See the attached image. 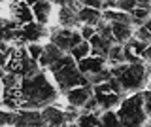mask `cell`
Masks as SVG:
<instances>
[{"instance_id": "1", "label": "cell", "mask_w": 151, "mask_h": 127, "mask_svg": "<svg viewBox=\"0 0 151 127\" xmlns=\"http://www.w3.org/2000/svg\"><path fill=\"white\" fill-rule=\"evenodd\" d=\"M59 97V91L51 86L44 72H38L30 78L21 80V108H45L53 105Z\"/></svg>"}, {"instance_id": "2", "label": "cell", "mask_w": 151, "mask_h": 127, "mask_svg": "<svg viewBox=\"0 0 151 127\" xmlns=\"http://www.w3.org/2000/svg\"><path fill=\"white\" fill-rule=\"evenodd\" d=\"M49 70L53 72L55 82H57V86H59V89L63 93L70 91L72 87L87 86L89 83L87 74H83L81 70H79V67L76 65V59L72 55H63L60 59H57L49 67Z\"/></svg>"}, {"instance_id": "3", "label": "cell", "mask_w": 151, "mask_h": 127, "mask_svg": "<svg viewBox=\"0 0 151 127\" xmlns=\"http://www.w3.org/2000/svg\"><path fill=\"white\" fill-rule=\"evenodd\" d=\"M117 116L121 120V125H125V127L144 125L145 118H149L144 106V93L136 91L132 97L123 99L119 105V110H117Z\"/></svg>"}, {"instance_id": "4", "label": "cell", "mask_w": 151, "mask_h": 127, "mask_svg": "<svg viewBox=\"0 0 151 127\" xmlns=\"http://www.w3.org/2000/svg\"><path fill=\"white\" fill-rule=\"evenodd\" d=\"M119 80L123 87H125V91H132V93L142 91L149 82V68L144 65V61L142 63H129L125 74Z\"/></svg>"}, {"instance_id": "5", "label": "cell", "mask_w": 151, "mask_h": 127, "mask_svg": "<svg viewBox=\"0 0 151 127\" xmlns=\"http://www.w3.org/2000/svg\"><path fill=\"white\" fill-rule=\"evenodd\" d=\"M49 40L53 42V44H57L63 51H72L76 46L79 44V42H83V36H81V32H78V30H72V29H68V27H53L49 32Z\"/></svg>"}, {"instance_id": "6", "label": "cell", "mask_w": 151, "mask_h": 127, "mask_svg": "<svg viewBox=\"0 0 151 127\" xmlns=\"http://www.w3.org/2000/svg\"><path fill=\"white\" fill-rule=\"evenodd\" d=\"M15 125H19V127H40V125H45V120H44V114L38 112L36 108H21V110H17Z\"/></svg>"}, {"instance_id": "7", "label": "cell", "mask_w": 151, "mask_h": 127, "mask_svg": "<svg viewBox=\"0 0 151 127\" xmlns=\"http://www.w3.org/2000/svg\"><path fill=\"white\" fill-rule=\"evenodd\" d=\"M93 95H94V86H93V83L78 86V87H72L70 91H66L68 105H74V106H78V108L85 106V102H87Z\"/></svg>"}, {"instance_id": "8", "label": "cell", "mask_w": 151, "mask_h": 127, "mask_svg": "<svg viewBox=\"0 0 151 127\" xmlns=\"http://www.w3.org/2000/svg\"><path fill=\"white\" fill-rule=\"evenodd\" d=\"M9 10H12L13 19H15L17 23H21V25H27V23H30V21H36L34 19V12H32V6H28L25 0H13L12 6H9Z\"/></svg>"}, {"instance_id": "9", "label": "cell", "mask_w": 151, "mask_h": 127, "mask_svg": "<svg viewBox=\"0 0 151 127\" xmlns=\"http://www.w3.org/2000/svg\"><path fill=\"white\" fill-rule=\"evenodd\" d=\"M78 67L83 74H93V72H100L106 68V57L100 55H91V57H83L81 61H78Z\"/></svg>"}, {"instance_id": "10", "label": "cell", "mask_w": 151, "mask_h": 127, "mask_svg": "<svg viewBox=\"0 0 151 127\" xmlns=\"http://www.w3.org/2000/svg\"><path fill=\"white\" fill-rule=\"evenodd\" d=\"M21 30H23V38H25L28 44H30V42H38V40H42V38L47 36V29L38 21H30V23H27V25H23Z\"/></svg>"}, {"instance_id": "11", "label": "cell", "mask_w": 151, "mask_h": 127, "mask_svg": "<svg viewBox=\"0 0 151 127\" xmlns=\"http://www.w3.org/2000/svg\"><path fill=\"white\" fill-rule=\"evenodd\" d=\"M59 23H60V27H68V29L78 27L79 23H81V19H79V10L74 8V6H60Z\"/></svg>"}, {"instance_id": "12", "label": "cell", "mask_w": 151, "mask_h": 127, "mask_svg": "<svg viewBox=\"0 0 151 127\" xmlns=\"http://www.w3.org/2000/svg\"><path fill=\"white\" fill-rule=\"evenodd\" d=\"M23 25L15 19H2V40L6 42H15L23 36Z\"/></svg>"}, {"instance_id": "13", "label": "cell", "mask_w": 151, "mask_h": 127, "mask_svg": "<svg viewBox=\"0 0 151 127\" xmlns=\"http://www.w3.org/2000/svg\"><path fill=\"white\" fill-rule=\"evenodd\" d=\"M42 114H44L45 125H53V127L66 125V114H64V110H60V108H57L53 105L45 106L44 110H42Z\"/></svg>"}, {"instance_id": "14", "label": "cell", "mask_w": 151, "mask_h": 127, "mask_svg": "<svg viewBox=\"0 0 151 127\" xmlns=\"http://www.w3.org/2000/svg\"><path fill=\"white\" fill-rule=\"evenodd\" d=\"M63 55H64V51L60 49L57 44L49 42V44H45V48H44V53H42V57H40V65L44 68H49L51 65H53L57 59H60Z\"/></svg>"}, {"instance_id": "15", "label": "cell", "mask_w": 151, "mask_h": 127, "mask_svg": "<svg viewBox=\"0 0 151 127\" xmlns=\"http://www.w3.org/2000/svg\"><path fill=\"white\" fill-rule=\"evenodd\" d=\"M21 87L15 89H8L4 87L2 93V106L8 108V110H21Z\"/></svg>"}, {"instance_id": "16", "label": "cell", "mask_w": 151, "mask_h": 127, "mask_svg": "<svg viewBox=\"0 0 151 127\" xmlns=\"http://www.w3.org/2000/svg\"><path fill=\"white\" fill-rule=\"evenodd\" d=\"M79 19L83 25H94L104 19V12H100L98 8H91V6H81L79 8Z\"/></svg>"}, {"instance_id": "17", "label": "cell", "mask_w": 151, "mask_h": 127, "mask_svg": "<svg viewBox=\"0 0 151 127\" xmlns=\"http://www.w3.org/2000/svg\"><path fill=\"white\" fill-rule=\"evenodd\" d=\"M111 29H113V36L115 42L125 44L132 38V23H123V21H111Z\"/></svg>"}, {"instance_id": "18", "label": "cell", "mask_w": 151, "mask_h": 127, "mask_svg": "<svg viewBox=\"0 0 151 127\" xmlns=\"http://www.w3.org/2000/svg\"><path fill=\"white\" fill-rule=\"evenodd\" d=\"M32 12H34V19L42 25H47L51 15V0H38L36 4H32Z\"/></svg>"}, {"instance_id": "19", "label": "cell", "mask_w": 151, "mask_h": 127, "mask_svg": "<svg viewBox=\"0 0 151 127\" xmlns=\"http://www.w3.org/2000/svg\"><path fill=\"white\" fill-rule=\"evenodd\" d=\"M89 42H91L93 55H100V57H108V53H110V49H111V46H113V42H108L106 38H102L98 32Z\"/></svg>"}, {"instance_id": "20", "label": "cell", "mask_w": 151, "mask_h": 127, "mask_svg": "<svg viewBox=\"0 0 151 127\" xmlns=\"http://www.w3.org/2000/svg\"><path fill=\"white\" fill-rule=\"evenodd\" d=\"M96 99H98V105H100L102 110H113L115 106L121 105L123 95H119V93H115V91H110V93H100V95H96Z\"/></svg>"}, {"instance_id": "21", "label": "cell", "mask_w": 151, "mask_h": 127, "mask_svg": "<svg viewBox=\"0 0 151 127\" xmlns=\"http://www.w3.org/2000/svg\"><path fill=\"white\" fill-rule=\"evenodd\" d=\"M130 15H132V25H136V27H142L145 21L151 17V10L149 8H142V6H136L134 10L130 12Z\"/></svg>"}, {"instance_id": "22", "label": "cell", "mask_w": 151, "mask_h": 127, "mask_svg": "<svg viewBox=\"0 0 151 127\" xmlns=\"http://www.w3.org/2000/svg\"><path fill=\"white\" fill-rule=\"evenodd\" d=\"M106 59H108V63H110V65L127 63V61H125V49H123V44H119V42H117V44H113Z\"/></svg>"}, {"instance_id": "23", "label": "cell", "mask_w": 151, "mask_h": 127, "mask_svg": "<svg viewBox=\"0 0 151 127\" xmlns=\"http://www.w3.org/2000/svg\"><path fill=\"white\" fill-rule=\"evenodd\" d=\"M78 125L91 127V125H102V121H100V116H98L96 112H83V114H79V118H78Z\"/></svg>"}, {"instance_id": "24", "label": "cell", "mask_w": 151, "mask_h": 127, "mask_svg": "<svg viewBox=\"0 0 151 127\" xmlns=\"http://www.w3.org/2000/svg\"><path fill=\"white\" fill-rule=\"evenodd\" d=\"M17 72H9V70H4L2 72V86L8 87V89H15V87H21V80H19Z\"/></svg>"}, {"instance_id": "25", "label": "cell", "mask_w": 151, "mask_h": 127, "mask_svg": "<svg viewBox=\"0 0 151 127\" xmlns=\"http://www.w3.org/2000/svg\"><path fill=\"white\" fill-rule=\"evenodd\" d=\"M96 32L102 36V38H106L108 42H115V36H113V29H111V23L108 19H102L100 23L96 25Z\"/></svg>"}, {"instance_id": "26", "label": "cell", "mask_w": 151, "mask_h": 127, "mask_svg": "<svg viewBox=\"0 0 151 127\" xmlns=\"http://www.w3.org/2000/svg\"><path fill=\"white\" fill-rule=\"evenodd\" d=\"M91 53V44H89V42H79L78 46H76V48L70 51V55H72V57L76 59V61H81L83 57H87V55Z\"/></svg>"}, {"instance_id": "27", "label": "cell", "mask_w": 151, "mask_h": 127, "mask_svg": "<svg viewBox=\"0 0 151 127\" xmlns=\"http://www.w3.org/2000/svg\"><path fill=\"white\" fill-rule=\"evenodd\" d=\"M113 76L111 74V70L110 68H104L100 70V72H93V74H87V78H89V83H93V86H96V83H102V82H108Z\"/></svg>"}, {"instance_id": "28", "label": "cell", "mask_w": 151, "mask_h": 127, "mask_svg": "<svg viewBox=\"0 0 151 127\" xmlns=\"http://www.w3.org/2000/svg\"><path fill=\"white\" fill-rule=\"evenodd\" d=\"M100 121H102V125H121L119 116H117V112H113V110H102Z\"/></svg>"}, {"instance_id": "29", "label": "cell", "mask_w": 151, "mask_h": 127, "mask_svg": "<svg viewBox=\"0 0 151 127\" xmlns=\"http://www.w3.org/2000/svg\"><path fill=\"white\" fill-rule=\"evenodd\" d=\"M136 38H140V40L151 44V17L142 27H138V30H136Z\"/></svg>"}, {"instance_id": "30", "label": "cell", "mask_w": 151, "mask_h": 127, "mask_svg": "<svg viewBox=\"0 0 151 127\" xmlns=\"http://www.w3.org/2000/svg\"><path fill=\"white\" fill-rule=\"evenodd\" d=\"M15 118H17V110L4 108L0 112V125H15Z\"/></svg>"}, {"instance_id": "31", "label": "cell", "mask_w": 151, "mask_h": 127, "mask_svg": "<svg viewBox=\"0 0 151 127\" xmlns=\"http://www.w3.org/2000/svg\"><path fill=\"white\" fill-rule=\"evenodd\" d=\"M0 51H2V55H0V63H2V67H6L9 57H12V53H13V48H9V42L2 40V44H0Z\"/></svg>"}, {"instance_id": "32", "label": "cell", "mask_w": 151, "mask_h": 127, "mask_svg": "<svg viewBox=\"0 0 151 127\" xmlns=\"http://www.w3.org/2000/svg\"><path fill=\"white\" fill-rule=\"evenodd\" d=\"M129 46L134 49V53H138L140 57H142V55H144V51L147 49L149 44H147V42H144V40H140V38H130L129 40Z\"/></svg>"}, {"instance_id": "33", "label": "cell", "mask_w": 151, "mask_h": 127, "mask_svg": "<svg viewBox=\"0 0 151 127\" xmlns=\"http://www.w3.org/2000/svg\"><path fill=\"white\" fill-rule=\"evenodd\" d=\"M64 114H66V123H78V118H79L78 106L68 105V108L64 110Z\"/></svg>"}, {"instance_id": "34", "label": "cell", "mask_w": 151, "mask_h": 127, "mask_svg": "<svg viewBox=\"0 0 151 127\" xmlns=\"http://www.w3.org/2000/svg\"><path fill=\"white\" fill-rule=\"evenodd\" d=\"M100 110H102V108H100V105H98L96 95H93L87 102H85V106H83V112H96V114H98Z\"/></svg>"}, {"instance_id": "35", "label": "cell", "mask_w": 151, "mask_h": 127, "mask_svg": "<svg viewBox=\"0 0 151 127\" xmlns=\"http://www.w3.org/2000/svg\"><path fill=\"white\" fill-rule=\"evenodd\" d=\"M136 6H138L136 0H117V10H123V12H132Z\"/></svg>"}, {"instance_id": "36", "label": "cell", "mask_w": 151, "mask_h": 127, "mask_svg": "<svg viewBox=\"0 0 151 127\" xmlns=\"http://www.w3.org/2000/svg\"><path fill=\"white\" fill-rule=\"evenodd\" d=\"M27 48H28V53H30L32 57L40 61L42 53H44V46H40V44H36V42H32V44H28V46H27Z\"/></svg>"}, {"instance_id": "37", "label": "cell", "mask_w": 151, "mask_h": 127, "mask_svg": "<svg viewBox=\"0 0 151 127\" xmlns=\"http://www.w3.org/2000/svg\"><path fill=\"white\" fill-rule=\"evenodd\" d=\"M81 36H83V40H91L94 34H96V27L94 25H83L81 27Z\"/></svg>"}, {"instance_id": "38", "label": "cell", "mask_w": 151, "mask_h": 127, "mask_svg": "<svg viewBox=\"0 0 151 127\" xmlns=\"http://www.w3.org/2000/svg\"><path fill=\"white\" fill-rule=\"evenodd\" d=\"M144 106H145L147 116L151 118V89H149V91H144Z\"/></svg>"}, {"instance_id": "39", "label": "cell", "mask_w": 151, "mask_h": 127, "mask_svg": "<svg viewBox=\"0 0 151 127\" xmlns=\"http://www.w3.org/2000/svg\"><path fill=\"white\" fill-rule=\"evenodd\" d=\"M83 6H91V8H98V10H102V0H83Z\"/></svg>"}, {"instance_id": "40", "label": "cell", "mask_w": 151, "mask_h": 127, "mask_svg": "<svg viewBox=\"0 0 151 127\" xmlns=\"http://www.w3.org/2000/svg\"><path fill=\"white\" fill-rule=\"evenodd\" d=\"M142 57H144V61H147V63H151V44L147 46V49L144 51V55H142Z\"/></svg>"}, {"instance_id": "41", "label": "cell", "mask_w": 151, "mask_h": 127, "mask_svg": "<svg viewBox=\"0 0 151 127\" xmlns=\"http://www.w3.org/2000/svg\"><path fill=\"white\" fill-rule=\"evenodd\" d=\"M138 2V6H142V8H149L151 10V0H136Z\"/></svg>"}, {"instance_id": "42", "label": "cell", "mask_w": 151, "mask_h": 127, "mask_svg": "<svg viewBox=\"0 0 151 127\" xmlns=\"http://www.w3.org/2000/svg\"><path fill=\"white\" fill-rule=\"evenodd\" d=\"M144 125H147V127H151V120H145V123Z\"/></svg>"}, {"instance_id": "43", "label": "cell", "mask_w": 151, "mask_h": 127, "mask_svg": "<svg viewBox=\"0 0 151 127\" xmlns=\"http://www.w3.org/2000/svg\"><path fill=\"white\" fill-rule=\"evenodd\" d=\"M149 68V86H151V67H147Z\"/></svg>"}, {"instance_id": "44", "label": "cell", "mask_w": 151, "mask_h": 127, "mask_svg": "<svg viewBox=\"0 0 151 127\" xmlns=\"http://www.w3.org/2000/svg\"><path fill=\"white\" fill-rule=\"evenodd\" d=\"M106 2H108V0H102V4H106Z\"/></svg>"}, {"instance_id": "45", "label": "cell", "mask_w": 151, "mask_h": 127, "mask_svg": "<svg viewBox=\"0 0 151 127\" xmlns=\"http://www.w3.org/2000/svg\"><path fill=\"white\" fill-rule=\"evenodd\" d=\"M51 2H55V4H57V0H51Z\"/></svg>"}, {"instance_id": "46", "label": "cell", "mask_w": 151, "mask_h": 127, "mask_svg": "<svg viewBox=\"0 0 151 127\" xmlns=\"http://www.w3.org/2000/svg\"><path fill=\"white\" fill-rule=\"evenodd\" d=\"M79 2H83V0H79Z\"/></svg>"}]
</instances>
